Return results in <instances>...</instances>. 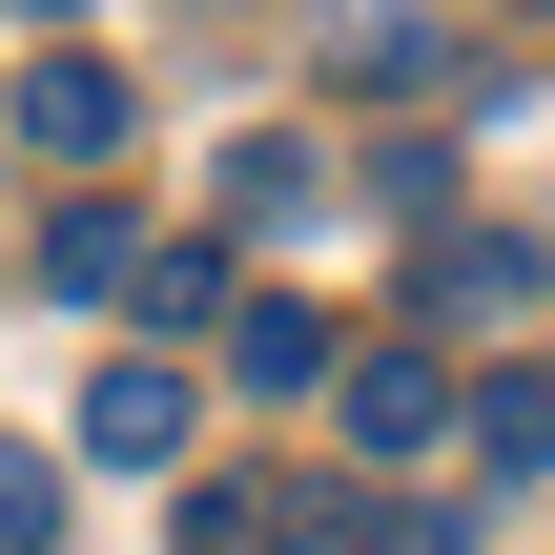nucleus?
<instances>
[{"label": "nucleus", "instance_id": "7ed1b4c3", "mask_svg": "<svg viewBox=\"0 0 555 555\" xmlns=\"http://www.w3.org/2000/svg\"><path fill=\"white\" fill-rule=\"evenodd\" d=\"M412 288L474 330V309H535V288H555V247H535V227H433V247H412Z\"/></svg>", "mask_w": 555, "mask_h": 555}, {"label": "nucleus", "instance_id": "6e6552de", "mask_svg": "<svg viewBox=\"0 0 555 555\" xmlns=\"http://www.w3.org/2000/svg\"><path fill=\"white\" fill-rule=\"evenodd\" d=\"M474 453L494 474H555V371H474Z\"/></svg>", "mask_w": 555, "mask_h": 555}, {"label": "nucleus", "instance_id": "20e7f679", "mask_svg": "<svg viewBox=\"0 0 555 555\" xmlns=\"http://www.w3.org/2000/svg\"><path fill=\"white\" fill-rule=\"evenodd\" d=\"M124 124H144V103H124V62H21V144H41V165H103Z\"/></svg>", "mask_w": 555, "mask_h": 555}, {"label": "nucleus", "instance_id": "0eeeda50", "mask_svg": "<svg viewBox=\"0 0 555 555\" xmlns=\"http://www.w3.org/2000/svg\"><path fill=\"white\" fill-rule=\"evenodd\" d=\"M288 535H309V515H288L268 474H206V494L165 515V555H288Z\"/></svg>", "mask_w": 555, "mask_h": 555}, {"label": "nucleus", "instance_id": "9d476101", "mask_svg": "<svg viewBox=\"0 0 555 555\" xmlns=\"http://www.w3.org/2000/svg\"><path fill=\"white\" fill-rule=\"evenodd\" d=\"M309 206H330V185H309V144H288V124H268V144H227V227H309Z\"/></svg>", "mask_w": 555, "mask_h": 555}, {"label": "nucleus", "instance_id": "2eb2a0df", "mask_svg": "<svg viewBox=\"0 0 555 555\" xmlns=\"http://www.w3.org/2000/svg\"><path fill=\"white\" fill-rule=\"evenodd\" d=\"M535 21H555V0H535Z\"/></svg>", "mask_w": 555, "mask_h": 555}, {"label": "nucleus", "instance_id": "f03ea898", "mask_svg": "<svg viewBox=\"0 0 555 555\" xmlns=\"http://www.w3.org/2000/svg\"><path fill=\"white\" fill-rule=\"evenodd\" d=\"M82 453H103V474H185V371H165V350H124V371L82 391Z\"/></svg>", "mask_w": 555, "mask_h": 555}, {"label": "nucleus", "instance_id": "9b49d317", "mask_svg": "<svg viewBox=\"0 0 555 555\" xmlns=\"http://www.w3.org/2000/svg\"><path fill=\"white\" fill-rule=\"evenodd\" d=\"M144 330H165V350L227 330V247H144Z\"/></svg>", "mask_w": 555, "mask_h": 555}, {"label": "nucleus", "instance_id": "f8f14e48", "mask_svg": "<svg viewBox=\"0 0 555 555\" xmlns=\"http://www.w3.org/2000/svg\"><path fill=\"white\" fill-rule=\"evenodd\" d=\"M0 555H62V453L0 433Z\"/></svg>", "mask_w": 555, "mask_h": 555}, {"label": "nucleus", "instance_id": "1a4fd4ad", "mask_svg": "<svg viewBox=\"0 0 555 555\" xmlns=\"http://www.w3.org/2000/svg\"><path fill=\"white\" fill-rule=\"evenodd\" d=\"M350 82H391V103H412V82H474V62H453V21H412V0H391V21H350Z\"/></svg>", "mask_w": 555, "mask_h": 555}, {"label": "nucleus", "instance_id": "423d86ee", "mask_svg": "<svg viewBox=\"0 0 555 555\" xmlns=\"http://www.w3.org/2000/svg\"><path fill=\"white\" fill-rule=\"evenodd\" d=\"M227 391H330V309H227Z\"/></svg>", "mask_w": 555, "mask_h": 555}, {"label": "nucleus", "instance_id": "f257e3e1", "mask_svg": "<svg viewBox=\"0 0 555 555\" xmlns=\"http://www.w3.org/2000/svg\"><path fill=\"white\" fill-rule=\"evenodd\" d=\"M433 433H474V391H453L433 350H350V453H371V474H412Z\"/></svg>", "mask_w": 555, "mask_h": 555}, {"label": "nucleus", "instance_id": "4468645a", "mask_svg": "<svg viewBox=\"0 0 555 555\" xmlns=\"http://www.w3.org/2000/svg\"><path fill=\"white\" fill-rule=\"evenodd\" d=\"M41 21H82V0H41Z\"/></svg>", "mask_w": 555, "mask_h": 555}, {"label": "nucleus", "instance_id": "ddd939ff", "mask_svg": "<svg viewBox=\"0 0 555 555\" xmlns=\"http://www.w3.org/2000/svg\"><path fill=\"white\" fill-rule=\"evenodd\" d=\"M330 535H371V555H474V515H433V494H350Z\"/></svg>", "mask_w": 555, "mask_h": 555}, {"label": "nucleus", "instance_id": "39448f33", "mask_svg": "<svg viewBox=\"0 0 555 555\" xmlns=\"http://www.w3.org/2000/svg\"><path fill=\"white\" fill-rule=\"evenodd\" d=\"M41 288H62V309H103V288H144V206H103V185H82V206L41 227Z\"/></svg>", "mask_w": 555, "mask_h": 555}]
</instances>
